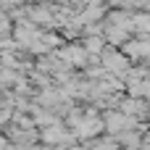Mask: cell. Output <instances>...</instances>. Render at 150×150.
Instances as JSON below:
<instances>
[{
  "mask_svg": "<svg viewBox=\"0 0 150 150\" xmlns=\"http://www.w3.org/2000/svg\"><path fill=\"white\" fill-rule=\"evenodd\" d=\"M100 45H103L100 40H90V42H87V47H90V50H100Z\"/></svg>",
  "mask_w": 150,
  "mask_h": 150,
  "instance_id": "cell-1",
  "label": "cell"
}]
</instances>
